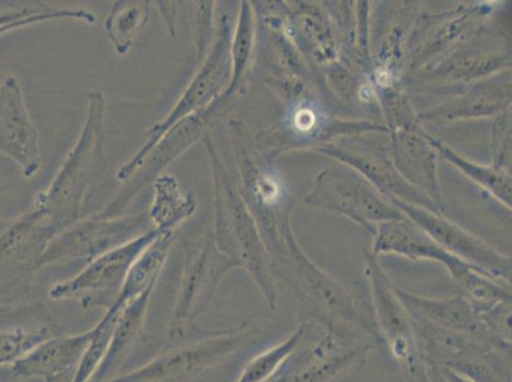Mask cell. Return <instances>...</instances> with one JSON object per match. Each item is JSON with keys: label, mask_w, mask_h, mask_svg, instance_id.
Returning a JSON list of instances; mask_svg holds the SVG:
<instances>
[{"label": "cell", "mask_w": 512, "mask_h": 382, "mask_svg": "<svg viewBox=\"0 0 512 382\" xmlns=\"http://www.w3.org/2000/svg\"><path fill=\"white\" fill-rule=\"evenodd\" d=\"M90 340V330L76 335L59 334L45 340L21 360L13 363V376L21 379H49L76 371Z\"/></svg>", "instance_id": "26"}, {"label": "cell", "mask_w": 512, "mask_h": 382, "mask_svg": "<svg viewBox=\"0 0 512 382\" xmlns=\"http://www.w3.org/2000/svg\"><path fill=\"white\" fill-rule=\"evenodd\" d=\"M190 4H192L190 23H192L195 57H197V62L200 64L206 59L214 37H216L217 27H214L216 2L202 0V2H192Z\"/></svg>", "instance_id": "36"}, {"label": "cell", "mask_w": 512, "mask_h": 382, "mask_svg": "<svg viewBox=\"0 0 512 382\" xmlns=\"http://www.w3.org/2000/svg\"><path fill=\"white\" fill-rule=\"evenodd\" d=\"M491 166L511 172V111L493 120L491 132Z\"/></svg>", "instance_id": "37"}, {"label": "cell", "mask_w": 512, "mask_h": 382, "mask_svg": "<svg viewBox=\"0 0 512 382\" xmlns=\"http://www.w3.org/2000/svg\"><path fill=\"white\" fill-rule=\"evenodd\" d=\"M286 4L288 34L313 71L341 58V37L324 6L314 2Z\"/></svg>", "instance_id": "23"}, {"label": "cell", "mask_w": 512, "mask_h": 382, "mask_svg": "<svg viewBox=\"0 0 512 382\" xmlns=\"http://www.w3.org/2000/svg\"><path fill=\"white\" fill-rule=\"evenodd\" d=\"M256 17L253 4L248 0H242L237 12L235 27L232 29L230 57H231V81L223 96L226 99L237 100L246 95L248 85L255 63Z\"/></svg>", "instance_id": "28"}, {"label": "cell", "mask_w": 512, "mask_h": 382, "mask_svg": "<svg viewBox=\"0 0 512 382\" xmlns=\"http://www.w3.org/2000/svg\"><path fill=\"white\" fill-rule=\"evenodd\" d=\"M7 227V223L2 220V216H0V234L4 231V228Z\"/></svg>", "instance_id": "41"}, {"label": "cell", "mask_w": 512, "mask_h": 382, "mask_svg": "<svg viewBox=\"0 0 512 382\" xmlns=\"http://www.w3.org/2000/svg\"><path fill=\"white\" fill-rule=\"evenodd\" d=\"M511 63L510 40L486 27L467 43L404 79L417 90L450 96L479 79L511 71Z\"/></svg>", "instance_id": "8"}, {"label": "cell", "mask_w": 512, "mask_h": 382, "mask_svg": "<svg viewBox=\"0 0 512 382\" xmlns=\"http://www.w3.org/2000/svg\"><path fill=\"white\" fill-rule=\"evenodd\" d=\"M430 142L435 147L439 158L453 165L479 188L490 194L509 211L512 208L511 172L497 170L493 166H483L473 162L456 152L453 147L430 133Z\"/></svg>", "instance_id": "31"}, {"label": "cell", "mask_w": 512, "mask_h": 382, "mask_svg": "<svg viewBox=\"0 0 512 382\" xmlns=\"http://www.w3.org/2000/svg\"><path fill=\"white\" fill-rule=\"evenodd\" d=\"M74 375H76V371L65 372V374L49 377V379L44 380L45 382H73Z\"/></svg>", "instance_id": "39"}, {"label": "cell", "mask_w": 512, "mask_h": 382, "mask_svg": "<svg viewBox=\"0 0 512 382\" xmlns=\"http://www.w3.org/2000/svg\"><path fill=\"white\" fill-rule=\"evenodd\" d=\"M372 236V255H399L411 262L427 260L439 263L448 270L450 277L463 291V296L469 295L482 277L487 276L482 270L442 249L422 228L407 217L381 223Z\"/></svg>", "instance_id": "17"}, {"label": "cell", "mask_w": 512, "mask_h": 382, "mask_svg": "<svg viewBox=\"0 0 512 382\" xmlns=\"http://www.w3.org/2000/svg\"><path fill=\"white\" fill-rule=\"evenodd\" d=\"M55 236L57 232L34 207L4 228L0 234V309L30 292Z\"/></svg>", "instance_id": "14"}, {"label": "cell", "mask_w": 512, "mask_h": 382, "mask_svg": "<svg viewBox=\"0 0 512 382\" xmlns=\"http://www.w3.org/2000/svg\"><path fill=\"white\" fill-rule=\"evenodd\" d=\"M62 333L63 330L54 324L36 326V328L16 326V328L0 329V366H12L45 340Z\"/></svg>", "instance_id": "34"}, {"label": "cell", "mask_w": 512, "mask_h": 382, "mask_svg": "<svg viewBox=\"0 0 512 382\" xmlns=\"http://www.w3.org/2000/svg\"><path fill=\"white\" fill-rule=\"evenodd\" d=\"M178 296L169 326V339L174 346L211 337L218 330L202 328L199 316L211 306L222 279L232 264L217 249L212 234L186 241Z\"/></svg>", "instance_id": "7"}, {"label": "cell", "mask_w": 512, "mask_h": 382, "mask_svg": "<svg viewBox=\"0 0 512 382\" xmlns=\"http://www.w3.org/2000/svg\"><path fill=\"white\" fill-rule=\"evenodd\" d=\"M314 152L343 163L365 177L389 200L412 204L442 214L422 191L413 188L395 167L389 133H365L338 139Z\"/></svg>", "instance_id": "11"}, {"label": "cell", "mask_w": 512, "mask_h": 382, "mask_svg": "<svg viewBox=\"0 0 512 382\" xmlns=\"http://www.w3.org/2000/svg\"><path fill=\"white\" fill-rule=\"evenodd\" d=\"M372 346L347 343L332 323L318 344L287 368L285 382H333L365 362Z\"/></svg>", "instance_id": "25"}, {"label": "cell", "mask_w": 512, "mask_h": 382, "mask_svg": "<svg viewBox=\"0 0 512 382\" xmlns=\"http://www.w3.org/2000/svg\"><path fill=\"white\" fill-rule=\"evenodd\" d=\"M305 203L347 217L371 235L381 223L406 217L365 177L339 162L316 175Z\"/></svg>", "instance_id": "10"}, {"label": "cell", "mask_w": 512, "mask_h": 382, "mask_svg": "<svg viewBox=\"0 0 512 382\" xmlns=\"http://www.w3.org/2000/svg\"><path fill=\"white\" fill-rule=\"evenodd\" d=\"M365 276L370 284L371 300L375 311V324L383 342L388 344L395 360L404 363L411 375L417 368V337L414 320L395 292V284L376 256L366 254Z\"/></svg>", "instance_id": "19"}, {"label": "cell", "mask_w": 512, "mask_h": 382, "mask_svg": "<svg viewBox=\"0 0 512 382\" xmlns=\"http://www.w3.org/2000/svg\"><path fill=\"white\" fill-rule=\"evenodd\" d=\"M493 11L495 6L490 3H468L441 13H418L407 39L404 77L478 35L486 29Z\"/></svg>", "instance_id": "12"}, {"label": "cell", "mask_w": 512, "mask_h": 382, "mask_svg": "<svg viewBox=\"0 0 512 382\" xmlns=\"http://www.w3.org/2000/svg\"><path fill=\"white\" fill-rule=\"evenodd\" d=\"M120 312L121 310L118 307H111V309L105 311L99 323L90 329V340H88L86 351L83 353L81 361H79L73 382H90L92 377L95 376L106 356L107 349H109Z\"/></svg>", "instance_id": "35"}, {"label": "cell", "mask_w": 512, "mask_h": 382, "mask_svg": "<svg viewBox=\"0 0 512 382\" xmlns=\"http://www.w3.org/2000/svg\"><path fill=\"white\" fill-rule=\"evenodd\" d=\"M202 143L212 172L214 244L234 269H244L249 274L268 306L276 309V277L258 225L241 197L235 176L227 170L214 146L212 135L208 134Z\"/></svg>", "instance_id": "2"}, {"label": "cell", "mask_w": 512, "mask_h": 382, "mask_svg": "<svg viewBox=\"0 0 512 382\" xmlns=\"http://www.w3.org/2000/svg\"><path fill=\"white\" fill-rule=\"evenodd\" d=\"M232 29L234 26L231 25L230 15L223 13L218 22L216 37H214L206 59L199 64L198 71L195 72L192 81L188 83L178 102L172 106L170 113L147 130V133L144 134V143L136 155L125 162L116 172V179L120 183L127 184L132 179L134 174L141 169L153 147L172 127L188 116L206 109L226 92L231 81Z\"/></svg>", "instance_id": "5"}, {"label": "cell", "mask_w": 512, "mask_h": 382, "mask_svg": "<svg viewBox=\"0 0 512 382\" xmlns=\"http://www.w3.org/2000/svg\"><path fill=\"white\" fill-rule=\"evenodd\" d=\"M152 185L153 199L147 212L152 228L160 234H175L197 212V199L192 190H185L174 175L165 172Z\"/></svg>", "instance_id": "29"}, {"label": "cell", "mask_w": 512, "mask_h": 382, "mask_svg": "<svg viewBox=\"0 0 512 382\" xmlns=\"http://www.w3.org/2000/svg\"><path fill=\"white\" fill-rule=\"evenodd\" d=\"M286 374H287V368L285 371L279 372V374L274 376L273 379L265 381V382H285Z\"/></svg>", "instance_id": "40"}, {"label": "cell", "mask_w": 512, "mask_h": 382, "mask_svg": "<svg viewBox=\"0 0 512 382\" xmlns=\"http://www.w3.org/2000/svg\"><path fill=\"white\" fill-rule=\"evenodd\" d=\"M106 99L101 91L88 96L85 123L48 188L37 194L34 207L57 235L86 217L106 171Z\"/></svg>", "instance_id": "1"}, {"label": "cell", "mask_w": 512, "mask_h": 382, "mask_svg": "<svg viewBox=\"0 0 512 382\" xmlns=\"http://www.w3.org/2000/svg\"><path fill=\"white\" fill-rule=\"evenodd\" d=\"M158 12H160L162 21L166 25L167 31H169L172 39L176 37V21H178V2H155Z\"/></svg>", "instance_id": "38"}, {"label": "cell", "mask_w": 512, "mask_h": 382, "mask_svg": "<svg viewBox=\"0 0 512 382\" xmlns=\"http://www.w3.org/2000/svg\"><path fill=\"white\" fill-rule=\"evenodd\" d=\"M281 123L253 135L254 146L269 165L278 157L297 151H315L344 137L365 133H389L371 119H347L330 113L316 96L314 86L286 101Z\"/></svg>", "instance_id": "3"}, {"label": "cell", "mask_w": 512, "mask_h": 382, "mask_svg": "<svg viewBox=\"0 0 512 382\" xmlns=\"http://www.w3.org/2000/svg\"><path fill=\"white\" fill-rule=\"evenodd\" d=\"M310 321L301 323L290 337L283 342L268 348L251 358L240 372L239 379L235 382H265L273 379L282 371V367L290 362L291 357L299 351L304 339L309 333Z\"/></svg>", "instance_id": "33"}, {"label": "cell", "mask_w": 512, "mask_h": 382, "mask_svg": "<svg viewBox=\"0 0 512 382\" xmlns=\"http://www.w3.org/2000/svg\"><path fill=\"white\" fill-rule=\"evenodd\" d=\"M409 220L422 228L437 245L463 262L482 270L487 276L511 286V258L498 253L486 241L456 225L442 214L426 208L390 200Z\"/></svg>", "instance_id": "18"}, {"label": "cell", "mask_w": 512, "mask_h": 382, "mask_svg": "<svg viewBox=\"0 0 512 382\" xmlns=\"http://www.w3.org/2000/svg\"><path fill=\"white\" fill-rule=\"evenodd\" d=\"M151 228L147 213L116 218H102L96 214L82 218L49 242L40 268L78 262L86 265L107 251L146 234Z\"/></svg>", "instance_id": "16"}, {"label": "cell", "mask_w": 512, "mask_h": 382, "mask_svg": "<svg viewBox=\"0 0 512 382\" xmlns=\"http://www.w3.org/2000/svg\"><path fill=\"white\" fill-rule=\"evenodd\" d=\"M175 234H160L130 267L124 286L121 288L115 307L123 310L129 302L141 297L147 291L155 290L158 278L164 270Z\"/></svg>", "instance_id": "30"}, {"label": "cell", "mask_w": 512, "mask_h": 382, "mask_svg": "<svg viewBox=\"0 0 512 382\" xmlns=\"http://www.w3.org/2000/svg\"><path fill=\"white\" fill-rule=\"evenodd\" d=\"M151 2H114L105 21V31L115 53L124 57L132 49L134 40L150 20Z\"/></svg>", "instance_id": "32"}, {"label": "cell", "mask_w": 512, "mask_h": 382, "mask_svg": "<svg viewBox=\"0 0 512 382\" xmlns=\"http://www.w3.org/2000/svg\"><path fill=\"white\" fill-rule=\"evenodd\" d=\"M249 325L244 321L211 337L171 347L137 370L104 382H192L253 342Z\"/></svg>", "instance_id": "9"}, {"label": "cell", "mask_w": 512, "mask_h": 382, "mask_svg": "<svg viewBox=\"0 0 512 382\" xmlns=\"http://www.w3.org/2000/svg\"><path fill=\"white\" fill-rule=\"evenodd\" d=\"M228 130L237 167L236 183L271 259L278 248L283 225L291 221L293 200L273 165L256 151L253 135L244 121H228Z\"/></svg>", "instance_id": "4"}, {"label": "cell", "mask_w": 512, "mask_h": 382, "mask_svg": "<svg viewBox=\"0 0 512 382\" xmlns=\"http://www.w3.org/2000/svg\"><path fill=\"white\" fill-rule=\"evenodd\" d=\"M237 104V100L226 99L221 96L206 109L198 111L180 123L172 127L164 137L153 147L150 155L147 156L141 169L130 179L114 200L107 204L104 211L99 213L102 218L121 217L124 209L127 208L134 198L142 190L153 184L158 176L164 174V170L172 162L178 160L195 143L202 142L211 128L226 116Z\"/></svg>", "instance_id": "13"}, {"label": "cell", "mask_w": 512, "mask_h": 382, "mask_svg": "<svg viewBox=\"0 0 512 382\" xmlns=\"http://www.w3.org/2000/svg\"><path fill=\"white\" fill-rule=\"evenodd\" d=\"M395 292L417 323L435 326L446 332L464 335L488 347H496L478 310L464 296L427 298L412 295L398 286H395Z\"/></svg>", "instance_id": "24"}, {"label": "cell", "mask_w": 512, "mask_h": 382, "mask_svg": "<svg viewBox=\"0 0 512 382\" xmlns=\"http://www.w3.org/2000/svg\"><path fill=\"white\" fill-rule=\"evenodd\" d=\"M390 149L395 167L404 180L431 199V202L446 213L442 199L437 161L439 153L430 142V133L422 123L390 130Z\"/></svg>", "instance_id": "22"}, {"label": "cell", "mask_w": 512, "mask_h": 382, "mask_svg": "<svg viewBox=\"0 0 512 382\" xmlns=\"http://www.w3.org/2000/svg\"><path fill=\"white\" fill-rule=\"evenodd\" d=\"M271 263L274 277L282 278L293 290L327 312L330 318L341 320L383 342L375 320L366 315L337 279L324 272L305 254L292 230V222L282 228L281 241Z\"/></svg>", "instance_id": "6"}, {"label": "cell", "mask_w": 512, "mask_h": 382, "mask_svg": "<svg viewBox=\"0 0 512 382\" xmlns=\"http://www.w3.org/2000/svg\"><path fill=\"white\" fill-rule=\"evenodd\" d=\"M152 293L153 290L147 291L121 310L106 356L90 382H104L118 375L120 367L141 337Z\"/></svg>", "instance_id": "27"}, {"label": "cell", "mask_w": 512, "mask_h": 382, "mask_svg": "<svg viewBox=\"0 0 512 382\" xmlns=\"http://www.w3.org/2000/svg\"><path fill=\"white\" fill-rule=\"evenodd\" d=\"M158 235L160 232L151 228L137 239L93 259L73 278L55 284L50 290V298L54 301L77 300L86 310L95 307L105 311L111 309L118 300L130 267Z\"/></svg>", "instance_id": "15"}, {"label": "cell", "mask_w": 512, "mask_h": 382, "mask_svg": "<svg viewBox=\"0 0 512 382\" xmlns=\"http://www.w3.org/2000/svg\"><path fill=\"white\" fill-rule=\"evenodd\" d=\"M512 74L505 71L459 88L441 105L418 114V119L435 123L495 119L511 110Z\"/></svg>", "instance_id": "21"}, {"label": "cell", "mask_w": 512, "mask_h": 382, "mask_svg": "<svg viewBox=\"0 0 512 382\" xmlns=\"http://www.w3.org/2000/svg\"><path fill=\"white\" fill-rule=\"evenodd\" d=\"M0 155L15 161L26 179L40 170V134L31 120L20 82L9 74L0 85Z\"/></svg>", "instance_id": "20"}]
</instances>
